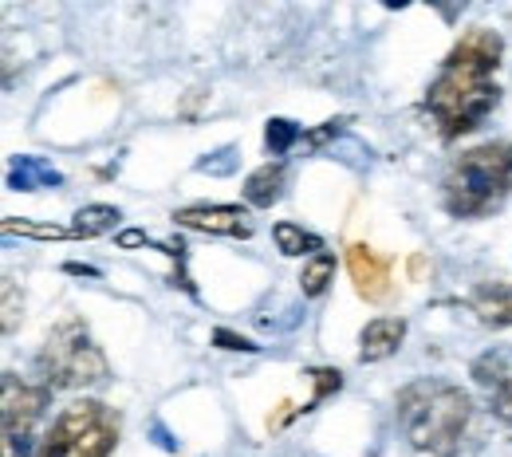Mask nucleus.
<instances>
[{
    "mask_svg": "<svg viewBox=\"0 0 512 457\" xmlns=\"http://www.w3.org/2000/svg\"><path fill=\"white\" fill-rule=\"evenodd\" d=\"M67 272H83V276H99L95 268H87V264H67Z\"/></svg>",
    "mask_w": 512,
    "mask_h": 457,
    "instance_id": "obj_25",
    "label": "nucleus"
},
{
    "mask_svg": "<svg viewBox=\"0 0 512 457\" xmlns=\"http://www.w3.org/2000/svg\"><path fill=\"white\" fill-rule=\"evenodd\" d=\"M174 221L193 233H213V237H253V221L241 205H186L174 213Z\"/></svg>",
    "mask_w": 512,
    "mask_h": 457,
    "instance_id": "obj_7",
    "label": "nucleus"
},
{
    "mask_svg": "<svg viewBox=\"0 0 512 457\" xmlns=\"http://www.w3.org/2000/svg\"><path fill=\"white\" fill-rule=\"evenodd\" d=\"M52 402L48 383H28L12 371L0 379V454L32 457L36 450V426Z\"/></svg>",
    "mask_w": 512,
    "mask_h": 457,
    "instance_id": "obj_6",
    "label": "nucleus"
},
{
    "mask_svg": "<svg viewBox=\"0 0 512 457\" xmlns=\"http://www.w3.org/2000/svg\"><path fill=\"white\" fill-rule=\"evenodd\" d=\"M272 241H276V249L284 253V257H304V253H323V241L316 233H308L304 225H296V221H276L272 225Z\"/></svg>",
    "mask_w": 512,
    "mask_h": 457,
    "instance_id": "obj_14",
    "label": "nucleus"
},
{
    "mask_svg": "<svg viewBox=\"0 0 512 457\" xmlns=\"http://www.w3.org/2000/svg\"><path fill=\"white\" fill-rule=\"evenodd\" d=\"M398 430L402 438L430 457H457L461 438L473 418V402L461 387L446 379H414L398 391Z\"/></svg>",
    "mask_w": 512,
    "mask_h": 457,
    "instance_id": "obj_2",
    "label": "nucleus"
},
{
    "mask_svg": "<svg viewBox=\"0 0 512 457\" xmlns=\"http://www.w3.org/2000/svg\"><path fill=\"white\" fill-rule=\"evenodd\" d=\"M312 379H316V394H312L308 410H312L316 402H323L327 394H335L339 387H343V375H339V371H331V367H323V371H312ZM308 410H304V414H308Z\"/></svg>",
    "mask_w": 512,
    "mask_h": 457,
    "instance_id": "obj_19",
    "label": "nucleus"
},
{
    "mask_svg": "<svg viewBox=\"0 0 512 457\" xmlns=\"http://www.w3.org/2000/svg\"><path fill=\"white\" fill-rule=\"evenodd\" d=\"M501 56H505V40L493 28H469L449 48L438 79L426 91V111H430L434 127L446 142L485 127V119L497 111Z\"/></svg>",
    "mask_w": 512,
    "mask_h": 457,
    "instance_id": "obj_1",
    "label": "nucleus"
},
{
    "mask_svg": "<svg viewBox=\"0 0 512 457\" xmlns=\"http://www.w3.org/2000/svg\"><path fill=\"white\" fill-rule=\"evenodd\" d=\"M469 308L477 312V320L489 327H512V284L493 280V284H477V292L469 296Z\"/></svg>",
    "mask_w": 512,
    "mask_h": 457,
    "instance_id": "obj_13",
    "label": "nucleus"
},
{
    "mask_svg": "<svg viewBox=\"0 0 512 457\" xmlns=\"http://www.w3.org/2000/svg\"><path fill=\"white\" fill-rule=\"evenodd\" d=\"M123 422L107 402L83 398L71 402L64 414L52 422L40 457H111L119 446Z\"/></svg>",
    "mask_w": 512,
    "mask_h": 457,
    "instance_id": "obj_5",
    "label": "nucleus"
},
{
    "mask_svg": "<svg viewBox=\"0 0 512 457\" xmlns=\"http://www.w3.org/2000/svg\"><path fill=\"white\" fill-rule=\"evenodd\" d=\"M343 127H347V119H331V123H320V131H304V142L316 150V146H323V142L339 138V134H343Z\"/></svg>",
    "mask_w": 512,
    "mask_h": 457,
    "instance_id": "obj_22",
    "label": "nucleus"
},
{
    "mask_svg": "<svg viewBox=\"0 0 512 457\" xmlns=\"http://www.w3.org/2000/svg\"><path fill=\"white\" fill-rule=\"evenodd\" d=\"M512 194V142H485L453 158L442 178V205L449 217H489Z\"/></svg>",
    "mask_w": 512,
    "mask_h": 457,
    "instance_id": "obj_3",
    "label": "nucleus"
},
{
    "mask_svg": "<svg viewBox=\"0 0 512 457\" xmlns=\"http://www.w3.org/2000/svg\"><path fill=\"white\" fill-rule=\"evenodd\" d=\"M233 166H237V162H233V146H221L217 154H205V158L197 162L201 174H233Z\"/></svg>",
    "mask_w": 512,
    "mask_h": 457,
    "instance_id": "obj_20",
    "label": "nucleus"
},
{
    "mask_svg": "<svg viewBox=\"0 0 512 457\" xmlns=\"http://www.w3.org/2000/svg\"><path fill=\"white\" fill-rule=\"evenodd\" d=\"M20 308H24V304H20V296H16V284H12V280H4V308H0V312H4V320H0L4 335L16 327V316H20Z\"/></svg>",
    "mask_w": 512,
    "mask_h": 457,
    "instance_id": "obj_21",
    "label": "nucleus"
},
{
    "mask_svg": "<svg viewBox=\"0 0 512 457\" xmlns=\"http://www.w3.org/2000/svg\"><path fill=\"white\" fill-rule=\"evenodd\" d=\"M406 339V320L402 316H379L359 331V359L363 363H383L390 359Z\"/></svg>",
    "mask_w": 512,
    "mask_h": 457,
    "instance_id": "obj_10",
    "label": "nucleus"
},
{
    "mask_svg": "<svg viewBox=\"0 0 512 457\" xmlns=\"http://www.w3.org/2000/svg\"><path fill=\"white\" fill-rule=\"evenodd\" d=\"M296 142H304V131L292 123V119H268V127H264V146H268V154H288Z\"/></svg>",
    "mask_w": 512,
    "mask_h": 457,
    "instance_id": "obj_17",
    "label": "nucleus"
},
{
    "mask_svg": "<svg viewBox=\"0 0 512 457\" xmlns=\"http://www.w3.org/2000/svg\"><path fill=\"white\" fill-rule=\"evenodd\" d=\"M331 280H335V253H316V257H308V261H304L300 288H304V296H308V300L323 296V292L331 288Z\"/></svg>",
    "mask_w": 512,
    "mask_h": 457,
    "instance_id": "obj_16",
    "label": "nucleus"
},
{
    "mask_svg": "<svg viewBox=\"0 0 512 457\" xmlns=\"http://www.w3.org/2000/svg\"><path fill=\"white\" fill-rule=\"evenodd\" d=\"M119 245H123V249H142V245H150V241H146V233L127 229V233H119Z\"/></svg>",
    "mask_w": 512,
    "mask_h": 457,
    "instance_id": "obj_24",
    "label": "nucleus"
},
{
    "mask_svg": "<svg viewBox=\"0 0 512 457\" xmlns=\"http://www.w3.org/2000/svg\"><path fill=\"white\" fill-rule=\"evenodd\" d=\"M36 371H40V383H48L52 391H83L111 379V363L103 347L91 339V331L83 327V320H64L48 331L36 355Z\"/></svg>",
    "mask_w": 512,
    "mask_h": 457,
    "instance_id": "obj_4",
    "label": "nucleus"
},
{
    "mask_svg": "<svg viewBox=\"0 0 512 457\" xmlns=\"http://www.w3.org/2000/svg\"><path fill=\"white\" fill-rule=\"evenodd\" d=\"M347 272L367 304H383L390 296V261L379 257L371 245H347Z\"/></svg>",
    "mask_w": 512,
    "mask_h": 457,
    "instance_id": "obj_9",
    "label": "nucleus"
},
{
    "mask_svg": "<svg viewBox=\"0 0 512 457\" xmlns=\"http://www.w3.org/2000/svg\"><path fill=\"white\" fill-rule=\"evenodd\" d=\"M213 343H217V347H225V351H256L249 339H241V335H233V331H225V327H217V331H213Z\"/></svg>",
    "mask_w": 512,
    "mask_h": 457,
    "instance_id": "obj_23",
    "label": "nucleus"
},
{
    "mask_svg": "<svg viewBox=\"0 0 512 457\" xmlns=\"http://www.w3.org/2000/svg\"><path fill=\"white\" fill-rule=\"evenodd\" d=\"M422 268H426V261H422V257H414V261H410V276H422Z\"/></svg>",
    "mask_w": 512,
    "mask_h": 457,
    "instance_id": "obj_26",
    "label": "nucleus"
},
{
    "mask_svg": "<svg viewBox=\"0 0 512 457\" xmlns=\"http://www.w3.org/2000/svg\"><path fill=\"white\" fill-rule=\"evenodd\" d=\"M4 233H20V237H36V241H60V237H71V229H60V225H32L24 217H4Z\"/></svg>",
    "mask_w": 512,
    "mask_h": 457,
    "instance_id": "obj_18",
    "label": "nucleus"
},
{
    "mask_svg": "<svg viewBox=\"0 0 512 457\" xmlns=\"http://www.w3.org/2000/svg\"><path fill=\"white\" fill-rule=\"evenodd\" d=\"M71 221H75L71 225V237H99V233H111L123 221V213L115 205H83Z\"/></svg>",
    "mask_w": 512,
    "mask_h": 457,
    "instance_id": "obj_15",
    "label": "nucleus"
},
{
    "mask_svg": "<svg viewBox=\"0 0 512 457\" xmlns=\"http://www.w3.org/2000/svg\"><path fill=\"white\" fill-rule=\"evenodd\" d=\"M473 383L485 391L489 398V410L512 426V359L501 355V351H489L473 363Z\"/></svg>",
    "mask_w": 512,
    "mask_h": 457,
    "instance_id": "obj_8",
    "label": "nucleus"
},
{
    "mask_svg": "<svg viewBox=\"0 0 512 457\" xmlns=\"http://www.w3.org/2000/svg\"><path fill=\"white\" fill-rule=\"evenodd\" d=\"M64 186V174L44 162V158H32V154H16L8 162V190L16 194H36V190H56Z\"/></svg>",
    "mask_w": 512,
    "mask_h": 457,
    "instance_id": "obj_11",
    "label": "nucleus"
},
{
    "mask_svg": "<svg viewBox=\"0 0 512 457\" xmlns=\"http://www.w3.org/2000/svg\"><path fill=\"white\" fill-rule=\"evenodd\" d=\"M284 182H288V166L276 158V162L256 166L253 174L245 178L241 194H245V201H249L253 209H272V205L284 197Z\"/></svg>",
    "mask_w": 512,
    "mask_h": 457,
    "instance_id": "obj_12",
    "label": "nucleus"
}]
</instances>
